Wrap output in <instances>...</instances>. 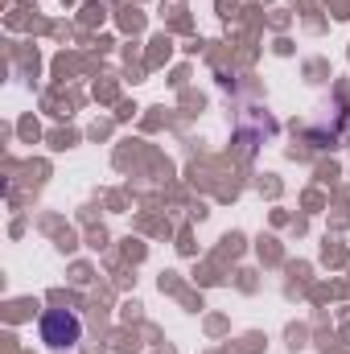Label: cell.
Here are the masks:
<instances>
[{
  "instance_id": "6da1fadb",
  "label": "cell",
  "mask_w": 350,
  "mask_h": 354,
  "mask_svg": "<svg viewBox=\"0 0 350 354\" xmlns=\"http://www.w3.org/2000/svg\"><path fill=\"white\" fill-rule=\"evenodd\" d=\"M79 334H83V326H79L75 313H66V309H50V313H42V342H46V346L66 351V346L79 342Z\"/></svg>"
}]
</instances>
